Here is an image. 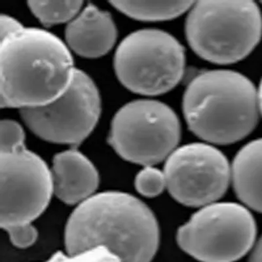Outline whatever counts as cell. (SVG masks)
<instances>
[{
	"instance_id": "9a60e30c",
	"label": "cell",
	"mask_w": 262,
	"mask_h": 262,
	"mask_svg": "<svg viewBox=\"0 0 262 262\" xmlns=\"http://www.w3.org/2000/svg\"><path fill=\"white\" fill-rule=\"evenodd\" d=\"M81 1H30L32 12L43 25L51 26L69 21L79 12Z\"/></svg>"
},
{
	"instance_id": "6da1fadb",
	"label": "cell",
	"mask_w": 262,
	"mask_h": 262,
	"mask_svg": "<svg viewBox=\"0 0 262 262\" xmlns=\"http://www.w3.org/2000/svg\"><path fill=\"white\" fill-rule=\"evenodd\" d=\"M160 233L150 209L132 195L106 192L81 203L66 229L68 254L104 247L121 262H151Z\"/></svg>"
},
{
	"instance_id": "e0dca14e",
	"label": "cell",
	"mask_w": 262,
	"mask_h": 262,
	"mask_svg": "<svg viewBox=\"0 0 262 262\" xmlns=\"http://www.w3.org/2000/svg\"><path fill=\"white\" fill-rule=\"evenodd\" d=\"M25 133L17 123L2 121L0 125V154L10 153L23 148Z\"/></svg>"
},
{
	"instance_id": "7402d4cb",
	"label": "cell",
	"mask_w": 262,
	"mask_h": 262,
	"mask_svg": "<svg viewBox=\"0 0 262 262\" xmlns=\"http://www.w3.org/2000/svg\"><path fill=\"white\" fill-rule=\"evenodd\" d=\"M258 97L259 109V111H260L262 114V79H261V81L260 86H259V91L258 93Z\"/></svg>"
},
{
	"instance_id": "30bf717a",
	"label": "cell",
	"mask_w": 262,
	"mask_h": 262,
	"mask_svg": "<svg viewBox=\"0 0 262 262\" xmlns=\"http://www.w3.org/2000/svg\"><path fill=\"white\" fill-rule=\"evenodd\" d=\"M166 184L171 195L189 207L210 204L225 193L230 179L228 160L209 145H185L168 156Z\"/></svg>"
},
{
	"instance_id": "7c38bea8",
	"label": "cell",
	"mask_w": 262,
	"mask_h": 262,
	"mask_svg": "<svg viewBox=\"0 0 262 262\" xmlns=\"http://www.w3.org/2000/svg\"><path fill=\"white\" fill-rule=\"evenodd\" d=\"M117 32L111 15L90 5L66 30L68 43L76 53L86 58L101 57L116 41Z\"/></svg>"
},
{
	"instance_id": "277c9868",
	"label": "cell",
	"mask_w": 262,
	"mask_h": 262,
	"mask_svg": "<svg viewBox=\"0 0 262 262\" xmlns=\"http://www.w3.org/2000/svg\"><path fill=\"white\" fill-rule=\"evenodd\" d=\"M193 50L216 64L239 61L258 45L262 34L259 7L251 1H201L186 25Z\"/></svg>"
},
{
	"instance_id": "9c48e42d",
	"label": "cell",
	"mask_w": 262,
	"mask_h": 262,
	"mask_svg": "<svg viewBox=\"0 0 262 262\" xmlns=\"http://www.w3.org/2000/svg\"><path fill=\"white\" fill-rule=\"evenodd\" d=\"M2 228L31 222L45 210L53 193L52 175L40 158L23 147L0 154Z\"/></svg>"
},
{
	"instance_id": "3957f363",
	"label": "cell",
	"mask_w": 262,
	"mask_h": 262,
	"mask_svg": "<svg viewBox=\"0 0 262 262\" xmlns=\"http://www.w3.org/2000/svg\"><path fill=\"white\" fill-rule=\"evenodd\" d=\"M185 118L198 137L217 144L234 143L258 123V93L243 75L212 70L191 81L184 98Z\"/></svg>"
},
{
	"instance_id": "52a82bcc",
	"label": "cell",
	"mask_w": 262,
	"mask_h": 262,
	"mask_svg": "<svg viewBox=\"0 0 262 262\" xmlns=\"http://www.w3.org/2000/svg\"><path fill=\"white\" fill-rule=\"evenodd\" d=\"M180 137L177 115L155 100H137L117 112L112 123L109 142L123 159L151 166L174 151Z\"/></svg>"
},
{
	"instance_id": "5b68a950",
	"label": "cell",
	"mask_w": 262,
	"mask_h": 262,
	"mask_svg": "<svg viewBox=\"0 0 262 262\" xmlns=\"http://www.w3.org/2000/svg\"><path fill=\"white\" fill-rule=\"evenodd\" d=\"M114 64L117 76L128 90L144 95H161L181 80L184 49L167 32L139 30L121 42Z\"/></svg>"
},
{
	"instance_id": "5bb4252c",
	"label": "cell",
	"mask_w": 262,
	"mask_h": 262,
	"mask_svg": "<svg viewBox=\"0 0 262 262\" xmlns=\"http://www.w3.org/2000/svg\"><path fill=\"white\" fill-rule=\"evenodd\" d=\"M115 8L135 19L145 21L170 20L181 15L193 6V2L114 1Z\"/></svg>"
},
{
	"instance_id": "ac0fdd59",
	"label": "cell",
	"mask_w": 262,
	"mask_h": 262,
	"mask_svg": "<svg viewBox=\"0 0 262 262\" xmlns=\"http://www.w3.org/2000/svg\"><path fill=\"white\" fill-rule=\"evenodd\" d=\"M46 262H121L119 259L104 247L86 250L77 254L65 255L57 252Z\"/></svg>"
},
{
	"instance_id": "d6986e66",
	"label": "cell",
	"mask_w": 262,
	"mask_h": 262,
	"mask_svg": "<svg viewBox=\"0 0 262 262\" xmlns=\"http://www.w3.org/2000/svg\"><path fill=\"white\" fill-rule=\"evenodd\" d=\"M4 229L8 233L13 244L18 248L29 247L37 239V230L31 222L15 224Z\"/></svg>"
},
{
	"instance_id": "8fae6325",
	"label": "cell",
	"mask_w": 262,
	"mask_h": 262,
	"mask_svg": "<svg viewBox=\"0 0 262 262\" xmlns=\"http://www.w3.org/2000/svg\"><path fill=\"white\" fill-rule=\"evenodd\" d=\"M53 192L67 204L83 203L97 188L98 175L94 165L76 150L57 154L53 160Z\"/></svg>"
},
{
	"instance_id": "7a4b0ae2",
	"label": "cell",
	"mask_w": 262,
	"mask_h": 262,
	"mask_svg": "<svg viewBox=\"0 0 262 262\" xmlns=\"http://www.w3.org/2000/svg\"><path fill=\"white\" fill-rule=\"evenodd\" d=\"M1 106H46L71 85L73 60L65 44L45 30L25 29L0 45Z\"/></svg>"
},
{
	"instance_id": "ffe728a7",
	"label": "cell",
	"mask_w": 262,
	"mask_h": 262,
	"mask_svg": "<svg viewBox=\"0 0 262 262\" xmlns=\"http://www.w3.org/2000/svg\"><path fill=\"white\" fill-rule=\"evenodd\" d=\"M23 29V26L17 20L8 15H1L0 17L1 41Z\"/></svg>"
},
{
	"instance_id": "4fadbf2b",
	"label": "cell",
	"mask_w": 262,
	"mask_h": 262,
	"mask_svg": "<svg viewBox=\"0 0 262 262\" xmlns=\"http://www.w3.org/2000/svg\"><path fill=\"white\" fill-rule=\"evenodd\" d=\"M231 175L238 198L262 213V139L250 142L238 152Z\"/></svg>"
},
{
	"instance_id": "8992f818",
	"label": "cell",
	"mask_w": 262,
	"mask_h": 262,
	"mask_svg": "<svg viewBox=\"0 0 262 262\" xmlns=\"http://www.w3.org/2000/svg\"><path fill=\"white\" fill-rule=\"evenodd\" d=\"M256 226L251 213L233 203L206 206L180 227L181 249L203 262H233L244 256L254 245Z\"/></svg>"
},
{
	"instance_id": "2e32d148",
	"label": "cell",
	"mask_w": 262,
	"mask_h": 262,
	"mask_svg": "<svg viewBox=\"0 0 262 262\" xmlns=\"http://www.w3.org/2000/svg\"><path fill=\"white\" fill-rule=\"evenodd\" d=\"M135 186L140 193L147 198L160 195L167 186L165 174L158 168L146 166L136 178Z\"/></svg>"
},
{
	"instance_id": "ba28073f",
	"label": "cell",
	"mask_w": 262,
	"mask_h": 262,
	"mask_svg": "<svg viewBox=\"0 0 262 262\" xmlns=\"http://www.w3.org/2000/svg\"><path fill=\"white\" fill-rule=\"evenodd\" d=\"M100 100L97 86L80 70L71 85L46 106L21 109V116L33 132L49 142L79 144L90 135L99 118Z\"/></svg>"
},
{
	"instance_id": "44dd1931",
	"label": "cell",
	"mask_w": 262,
	"mask_h": 262,
	"mask_svg": "<svg viewBox=\"0 0 262 262\" xmlns=\"http://www.w3.org/2000/svg\"><path fill=\"white\" fill-rule=\"evenodd\" d=\"M249 262H262V236L255 246Z\"/></svg>"
}]
</instances>
